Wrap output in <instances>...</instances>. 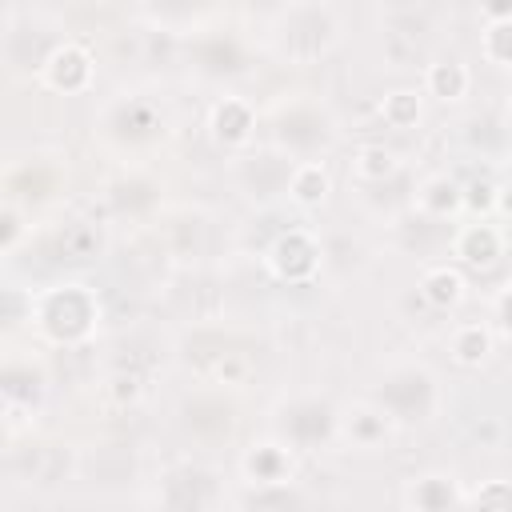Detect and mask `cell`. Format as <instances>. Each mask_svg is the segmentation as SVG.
Returning a JSON list of instances; mask_svg holds the SVG:
<instances>
[{
    "mask_svg": "<svg viewBox=\"0 0 512 512\" xmlns=\"http://www.w3.org/2000/svg\"><path fill=\"white\" fill-rule=\"evenodd\" d=\"M28 320L40 340L56 348H80L100 328V296L80 280L52 284L28 296Z\"/></svg>",
    "mask_w": 512,
    "mask_h": 512,
    "instance_id": "cell-1",
    "label": "cell"
},
{
    "mask_svg": "<svg viewBox=\"0 0 512 512\" xmlns=\"http://www.w3.org/2000/svg\"><path fill=\"white\" fill-rule=\"evenodd\" d=\"M420 296H424L432 308H456V304L464 300V276H460V268H452V264H432V268H424V276H420Z\"/></svg>",
    "mask_w": 512,
    "mask_h": 512,
    "instance_id": "cell-22",
    "label": "cell"
},
{
    "mask_svg": "<svg viewBox=\"0 0 512 512\" xmlns=\"http://www.w3.org/2000/svg\"><path fill=\"white\" fill-rule=\"evenodd\" d=\"M408 504L416 508H448V504H464V492H456L452 476H420L408 492Z\"/></svg>",
    "mask_w": 512,
    "mask_h": 512,
    "instance_id": "cell-26",
    "label": "cell"
},
{
    "mask_svg": "<svg viewBox=\"0 0 512 512\" xmlns=\"http://www.w3.org/2000/svg\"><path fill=\"white\" fill-rule=\"evenodd\" d=\"M508 104H512V92H508Z\"/></svg>",
    "mask_w": 512,
    "mask_h": 512,
    "instance_id": "cell-35",
    "label": "cell"
},
{
    "mask_svg": "<svg viewBox=\"0 0 512 512\" xmlns=\"http://www.w3.org/2000/svg\"><path fill=\"white\" fill-rule=\"evenodd\" d=\"M448 352H452V360L464 364V368L484 364L488 352H492V328L480 324V320H464V324H456L452 336H448Z\"/></svg>",
    "mask_w": 512,
    "mask_h": 512,
    "instance_id": "cell-21",
    "label": "cell"
},
{
    "mask_svg": "<svg viewBox=\"0 0 512 512\" xmlns=\"http://www.w3.org/2000/svg\"><path fill=\"white\" fill-rule=\"evenodd\" d=\"M308 496L292 488V480H280V484H256V492L244 500L252 508H288V504H304Z\"/></svg>",
    "mask_w": 512,
    "mask_h": 512,
    "instance_id": "cell-29",
    "label": "cell"
},
{
    "mask_svg": "<svg viewBox=\"0 0 512 512\" xmlns=\"http://www.w3.org/2000/svg\"><path fill=\"white\" fill-rule=\"evenodd\" d=\"M496 212L512 220V180H504V184L496 188Z\"/></svg>",
    "mask_w": 512,
    "mask_h": 512,
    "instance_id": "cell-34",
    "label": "cell"
},
{
    "mask_svg": "<svg viewBox=\"0 0 512 512\" xmlns=\"http://www.w3.org/2000/svg\"><path fill=\"white\" fill-rule=\"evenodd\" d=\"M56 252H60V260H92L96 252H100V232H96V224H88V220H68L60 232H56Z\"/></svg>",
    "mask_w": 512,
    "mask_h": 512,
    "instance_id": "cell-24",
    "label": "cell"
},
{
    "mask_svg": "<svg viewBox=\"0 0 512 512\" xmlns=\"http://www.w3.org/2000/svg\"><path fill=\"white\" fill-rule=\"evenodd\" d=\"M168 508H208L216 504V484L204 468H180L164 480V496H160Z\"/></svg>",
    "mask_w": 512,
    "mask_h": 512,
    "instance_id": "cell-16",
    "label": "cell"
},
{
    "mask_svg": "<svg viewBox=\"0 0 512 512\" xmlns=\"http://www.w3.org/2000/svg\"><path fill=\"white\" fill-rule=\"evenodd\" d=\"M180 424H184V432H188L192 440H200V444H220V440H228L232 428H236V408H232V400H224L220 392H196V396L184 400Z\"/></svg>",
    "mask_w": 512,
    "mask_h": 512,
    "instance_id": "cell-9",
    "label": "cell"
},
{
    "mask_svg": "<svg viewBox=\"0 0 512 512\" xmlns=\"http://www.w3.org/2000/svg\"><path fill=\"white\" fill-rule=\"evenodd\" d=\"M464 504H500V508H512V484L496 480V484L480 488L476 496H464Z\"/></svg>",
    "mask_w": 512,
    "mask_h": 512,
    "instance_id": "cell-31",
    "label": "cell"
},
{
    "mask_svg": "<svg viewBox=\"0 0 512 512\" xmlns=\"http://www.w3.org/2000/svg\"><path fill=\"white\" fill-rule=\"evenodd\" d=\"M380 116H384V124H392V128H412V124L420 120V92H416V88H396V92H388L384 104H380Z\"/></svg>",
    "mask_w": 512,
    "mask_h": 512,
    "instance_id": "cell-27",
    "label": "cell"
},
{
    "mask_svg": "<svg viewBox=\"0 0 512 512\" xmlns=\"http://www.w3.org/2000/svg\"><path fill=\"white\" fill-rule=\"evenodd\" d=\"M480 56L488 64H500V68H512V20H496L484 28L480 36Z\"/></svg>",
    "mask_w": 512,
    "mask_h": 512,
    "instance_id": "cell-28",
    "label": "cell"
},
{
    "mask_svg": "<svg viewBox=\"0 0 512 512\" xmlns=\"http://www.w3.org/2000/svg\"><path fill=\"white\" fill-rule=\"evenodd\" d=\"M336 432H340V416L320 396H296V400L276 408V436L284 444H292L296 452L324 448Z\"/></svg>",
    "mask_w": 512,
    "mask_h": 512,
    "instance_id": "cell-5",
    "label": "cell"
},
{
    "mask_svg": "<svg viewBox=\"0 0 512 512\" xmlns=\"http://www.w3.org/2000/svg\"><path fill=\"white\" fill-rule=\"evenodd\" d=\"M504 248H508V236H504V228H500L496 220H488V216H476V220L460 224V228L452 232V240H448V252H452L464 268H476V272L496 268L500 256H504Z\"/></svg>",
    "mask_w": 512,
    "mask_h": 512,
    "instance_id": "cell-7",
    "label": "cell"
},
{
    "mask_svg": "<svg viewBox=\"0 0 512 512\" xmlns=\"http://www.w3.org/2000/svg\"><path fill=\"white\" fill-rule=\"evenodd\" d=\"M44 372L36 368L32 372V364H20L16 356H8V364H4V404H8V412H16L20 404H36L40 396H44Z\"/></svg>",
    "mask_w": 512,
    "mask_h": 512,
    "instance_id": "cell-19",
    "label": "cell"
},
{
    "mask_svg": "<svg viewBox=\"0 0 512 512\" xmlns=\"http://www.w3.org/2000/svg\"><path fill=\"white\" fill-rule=\"evenodd\" d=\"M60 192V172L48 160H32V164H12L4 172V200L20 204L24 212H32L36 204H48Z\"/></svg>",
    "mask_w": 512,
    "mask_h": 512,
    "instance_id": "cell-11",
    "label": "cell"
},
{
    "mask_svg": "<svg viewBox=\"0 0 512 512\" xmlns=\"http://www.w3.org/2000/svg\"><path fill=\"white\" fill-rule=\"evenodd\" d=\"M188 60H192V68H196L200 76H212V80L244 72V48H240V40L228 36V32L196 36V40L188 44Z\"/></svg>",
    "mask_w": 512,
    "mask_h": 512,
    "instance_id": "cell-12",
    "label": "cell"
},
{
    "mask_svg": "<svg viewBox=\"0 0 512 512\" xmlns=\"http://www.w3.org/2000/svg\"><path fill=\"white\" fill-rule=\"evenodd\" d=\"M160 204V184L148 172H120L108 184V208L116 216H144Z\"/></svg>",
    "mask_w": 512,
    "mask_h": 512,
    "instance_id": "cell-14",
    "label": "cell"
},
{
    "mask_svg": "<svg viewBox=\"0 0 512 512\" xmlns=\"http://www.w3.org/2000/svg\"><path fill=\"white\" fill-rule=\"evenodd\" d=\"M272 148L288 160H320V152L332 148L336 140V120L320 100L308 96H288L272 108Z\"/></svg>",
    "mask_w": 512,
    "mask_h": 512,
    "instance_id": "cell-2",
    "label": "cell"
},
{
    "mask_svg": "<svg viewBox=\"0 0 512 512\" xmlns=\"http://www.w3.org/2000/svg\"><path fill=\"white\" fill-rule=\"evenodd\" d=\"M264 264L280 284H308L320 272V244L308 228H288L272 240Z\"/></svg>",
    "mask_w": 512,
    "mask_h": 512,
    "instance_id": "cell-6",
    "label": "cell"
},
{
    "mask_svg": "<svg viewBox=\"0 0 512 512\" xmlns=\"http://www.w3.org/2000/svg\"><path fill=\"white\" fill-rule=\"evenodd\" d=\"M0 220H4L0 248H4V256H12V252H16V244H20V236H24V208H20V204H12V200H4Z\"/></svg>",
    "mask_w": 512,
    "mask_h": 512,
    "instance_id": "cell-30",
    "label": "cell"
},
{
    "mask_svg": "<svg viewBox=\"0 0 512 512\" xmlns=\"http://www.w3.org/2000/svg\"><path fill=\"white\" fill-rule=\"evenodd\" d=\"M104 128H108V136H112L116 144H124V148H144V144H152V140L164 136V112H160L152 100H144V96H128V100H120V104L108 112Z\"/></svg>",
    "mask_w": 512,
    "mask_h": 512,
    "instance_id": "cell-8",
    "label": "cell"
},
{
    "mask_svg": "<svg viewBox=\"0 0 512 512\" xmlns=\"http://www.w3.org/2000/svg\"><path fill=\"white\" fill-rule=\"evenodd\" d=\"M416 208H420L424 216H432V220L460 216V212H464V188H460L456 180H448V176H432V180L420 184Z\"/></svg>",
    "mask_w": 512,
    "mask_h": 512,
    "instance_id": "cell-18",
    "label": "cell"
},
{
    "mask_svg": "<svg viewBox=\"0 0 512 512\" xmlns=\"http://www.w3.org/2000/svg\"><path fill=\"white\" fill-rule=\"evenodd\" d=\"M388 424H392V416H388L376 400H372V404H360V408L348 412V416H340V432H344L352 444H364V448H372L376 440H384Z\"/></svg>",
    "mask_w": 512,
    "mask_h": 512,
    "instance_id": "cell-23",
    "label": "cell"
},
{
    "mask_svg": "<svg viewBox=\"0 0 512 512\" xmlns=\"http://www.w3.org/2000/svg\"><path fill=\"white\" fill-rule=\"evenodd\" d=\"M272 40H276V52L284 60L312 64L340 40V20L324 0H300L276 16Z\"/></svg>",
    "mask_w": 512,
    "mask_h": 512,
    "instance_id": "cell-3",
    "label": "cell"
},
{
    "mask_svg": "<svg viewBox=\"0 0 512 512\" xmlns=\"http://www.w3.org/2000/svg\"><path fill=\"white\" fill-rule=\"evenodd\" d=\"M392 424H424L440 412V384L424 364H396L380 376L372 396Z\"/></svg>",
    "mask_w": 512,
    "mask_h": 512,
    "instance_id": "cell-4",
    "label": "cell"
},
{
    "mask_svg": "<svg viewBox=\"0 0 512 512\" xmlns=\"http://www.w3.org/2000/svg\"><path fill=\"white\" fill-rule=\"evenodd\" d=\"M392 172H396V156H392L384 144H364V148H356V156H352V176H356L360 184H384Z\"/></svg>",
    "mask_w": 512,
    "mask_h": 512,
    "instance_id": "cell-25",
    "label": "cell"
},
{
    "mask_svg": "<svg viewBox=\"0 0 512 512\" xmlns=\"http://www.w3.org/2000/svg\"><path fill=\"white\" fill-rule=\"evenodd\" d=\"M468 88H472V72L460 60H436V64L424 68V92L444 100V104L448 100H464Z\"/></svg>",
    "mask_w": 512,
    "mask_h": 512,
    "instance_id": "cell-20",
    "label": "cell"
},
{
    "mask_svg": "<svg viewBox=\"0 0 512 512\" xmlns=\"http://www.w3.org/2000/svg\"><path fill=\"white\" fill-rule=\"evenodd\" d=\"M300 208H316L328 200L332 192V180H328V168L324 160H296L292 172H288V188H284Z\"/></svg>",
    "mask_w": 512,
    "mask_h": 512,
    "instance_id": "cell-17",
    "label": "cell"
},
{
    "mask_svg": "<svg viewBox=\"0 0 512 512\" xmlns=\"http://www.w3.org/2000/svg\"><path fill=\"white\" fill-rule=\"evenodd\" d=\"M244 476L252 484H280V480H292V444H284L280 436L276 440H264V444H252L244 452Z\"/></svg>",
    "mask_w": 512,
    "mask_h": 512,
    "instance_id": "cell-15",
    "label": "cell"
},
{
    "mask_svg": "<svg viewBox=\"0 0 512 512\" xmlns=\"http://www.w3.org/2000/svg\"><path fill=\"white\" fill-rule=\"evenodd\" d=\"M92 76H96V60H92V52H88L80 40H60L56 52H52V56L44 60V68H40L44 88L64 92V96L84 92V88L92 84Z\"/></svg>",
    "mask_w": 512,
    "mask_h": 512,
    "instance_id": "cell-10",
    "label": "cell"
},
{
    "mask_svg": "<svg viewBox=\"0 0 512 512\" xmlns=\"http://www.w3.org/2000/svg\"><path fill=\"white\" fill-rule=\"evenodd\" d=\"M496 324H500V328L512 336V284H508V288L496 296Z\"/></svg>",
    "mask_w": 512,
    "mask_h": 512,
    "instance_id": "cell-33",
    "label": "cell"
},
{
    "mask_svg": "<svg viewBox=\"0 0 512 512\" xmlns=\"http://www.w3.org/2000/svg\"><path fill=\"white\" fill-rule=\"evenodd\" d=\"M480 16H484L488 24L512 20V0H480Z\"/></svg>",
    "mask_w": 512,
    "mask_h": 512,
    "instance_id": "cell-32",
    "label": "cell"
},
{
    "mask_svg": "<svg viewBox=\"0 0 512 512\" xmlns=\"http://www.w3.org/2000/svg\"><path fill=\"white\" fill-rule=\"evenodd\" d=\"M208 128H212V140L220 148H244L256 132V108L244 96H224L212 104Z\"/></svg>",
    "mask_w": 512,
    "mask_h": 512,
    "instance_id": "cell-13",
    "label": "cell"
}]
</instances>
